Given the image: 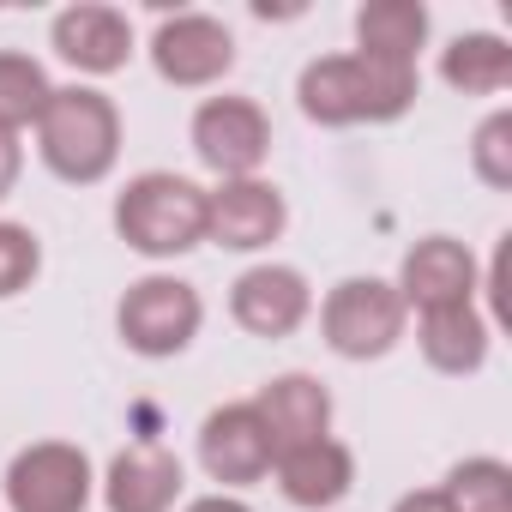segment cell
<instances>
[{"label": "cell", "instance_id": "1", "mask_svg": "<svg viewBox=\"0 0 512 512\" xmlns=\"http://www.w3.org/2000/svg\"><path fill=\"white\" fill-rule=\"evenodd\" d=\"M296 103L320 127H380L398 121L416 103V67L380 61V55H320L296 79Z\"/></svg>", "mask_w": 512, "mask_h": 512}, {"label": "cell", "instance_id": "2", "mask_svg": "<svg viewBox=\"0 0 512 512\" xmlns=\"http://www.w3.org/2000/svg\"><path fill=\"white\" fill-rule=\"evenodd\" d=\"M37 151L67 187H97L121 157V109L97 85H55L37 115Z\"/></svg>", "mask_w": 512, "mask_h": 512}, {"label": "cell", "instance_id": "3", "mask_svg": "<svg viewBox=\"0 0 512 512\" xmlns=\"http://www.w3.org/2000/svg\"><path fill=\"white\" fill-rule=\"evenodd\" d=\"M115 235L145 260H175L205 241V187L175 169H145L115 199Z\"/></svg>", "mask_w": 512, "mask_h": 512}, {"label": "cell", "instance_id": "4", "mask_svg": "<svg viewBox=\"0 0 512 512\" xmlns=\"http://www.w3.org/2000/svg\"><path fill=\"white\" fill-rule=\"evenodd\" d=\"M404 326H410V308L386 278H344L320 302V338L344 362H374V356L398 350Z\"/></svg>", "mask_w": 512, "mask_h": 512}, {"label": "cell", "instance_id": "5", "mask_svg": "<svg viewBox=\"0 0 512 512\" xmlns=\"http://www.w3.org/2000/svg\"><path fill=\"white\" fill-rule=\"evenodd\" d=\"M115 326H121V344H127L133 356L163 362V356H181V350L199 338L205 302H199V290H193L187 278L151 272V278L127 284V296H121V308H115Z\"/></svg>", "mask_w": 512, "mask_h": 512}, {"label": "cell", "instance_id": "6", "mask_svg": "<svg viewBox=\"0 0 512 512\" xmlns=\"http://www.w3.org/2000/svg\"><path fill=\"white\" fill-rule=\"evenodd\" d=\"M193 157L217 181H247L272 157V121L253 97H205L193 109Z\"/></svg>", "mask_w": 512, "mask_h": 512}, {"label": "cell", "instance_id": "7", "mask_svg": "<svg viewBox=\"0 0 512 512\" xmlns=\"http://www.w3.org/2000/svg\"><path fill=\"white\" fill-rule=\"evenodd\" d=\"M7 512H85L91 506V458L73 440H37L7 464Z\"/></svg>", "mask_w": 512, "mask_h": 512}, {"label": "cell", "instance_id": "8", "mask_svg": "<svg viewBox=\"0 0 512 512\" xmlns=\"http://www.w3.org/2000/svg\"><path fill=\"white\" fill-rule=\"evenodd\" d=\"M151 67H157L163 85L205 91V85H217L235 67V37L211 13H169L151 31Z\"/></svg>", "mask_w": 512, "mask_h": 512}, {"label": "cell", "instance_id": "9", "mask_svg": "<svg viewBox=\"0 0 512 512\" xmlns=\"http://www.w3.org/2000/svg\"><path fill=\"white\" fill-rule=\"evenodd\" d=\"M290 205L272 181L247 175V181H217L205 193V241L229 247V253H260L284 235Z\"/></svg>", "mask_w": 512, "mask_h": 512}, {"label": "cell", "instance_id": "10", "mask_svg": "<svg viewBox=\"0 0 512 512\" xmlns=\"http://www.w3.org/2000/svg\"><path fill=\"white\" fill-rule=\"evenodd\" d=\"M404 308L416 314H434V308H464L476 302L482 290V272H476V253L452 235H422L410 253H404V266H398V284Z\"/></svg>", "mask_w": 512, "mask_h": 512}, {"label": "cell", "instance_id": "11", "mask_svg": "<svg viewBox=\"0 0 512 512\" xmlns=\"http://www.w3.org/2000/svg\"><path fill=\"white\" fill-rule=\"evenodd\" d=\"M199 464L211 482L223 488H247V482H266L278 464V446L266 434V422L253 416V404H223L199 422Z\"/></svg>", "mask_w": 512, "mask_h": 512}, {"label": "cell", "instance_id": "12", "mask_svg": "<svg viewBox=\"0 0 512 512\" xmlns=\"http://www.w3.org/2000/svg\"><path fill=\"white\" fill-rule=\"evenodd\" d=\"M49 43L67 67H79L91 79H109L133 61V19L121 7H103V0H79V7L55 13Z\"/></svg>", "mask_w": 512, "mask_h": 512}, {"label": "cell", "instance_id": "13", "mask_svg": "<svg viewBox=\"0 0 512 512\" xmlns=\"http://www.w3.org/2000/svg\"><path fill=\"white\" fill-rule=\"evenodd\" d=\"M229 314L253 338H290L314 314V290L296 266H253L229 290Z\"/></svg>", "mask_w": 512, "mask_h": 512}, {"label": "cell", "instance_id": "14", "mask_svg": "<svg viewBox=\"0 0 512 512\" xmlns=\"http://www.w3.org/2000/svg\"><path fill=\"white\" fill-rule=\"evenodd\" d=\"M181 488H187L181 458L157 440H139V446L115 452V464L103 476V506L109 512H175Z\"/></svg>", "mask_w": 512, "mask_h": 512}, {"label": "cell", "instance_id": "15", "mask_svg": "<svg viewBox=\"0 0 512 512\" xmlns=\"http://www.w3.org/2000/svg\"><path fill=\"white\" fill-rule=\"evenodd\" d=\"M247 404H253V416L266 422V434H272L278 452L332 434V392L314 374H278V380L260 386V398H247Z\"/></svg>", "mask_w": 512, "mask_h": 512}, {"label": "cell", "instance_id": "16", "mask_svg": "<svg viewBox=\"0 0 512 512\" xmlns=\"http://www.w3.org/2000/svg\"><path fill=\"white\" fill-rule=\"evenodd\" d=\"M272 470H278V488H284L290 506L326 512V506H338V500L350 494V482H356V452L326 434V440H308V446L278 452Z\"/></svg>", "mask_w": 512, "mask_h": 512}, {"label": "cell", "instance_id": "17", "mask_svg": "<svg viewBox=\"0 0 512 512\" xmlns=\"http://www.w3.org/2000/svg\"><path fill=\"white\" fill-rule=\"evenodd\" d=\"M488 320L476 314V302H464V308H434V314H422V326H416V344H422V356H428V368L434 374H476L482 362H488Z\"/></svg>", "mask_w": 512, "mask_h": 512}, {"label": "cell", "instance_id": "18", "mask_svg": "<svg viewBox=\"0 0 512 512\" xmlns=\"http://www.w3.org/2000/svg\"><path fill=\"white\" fill-rule=\"evenodd\" d=\"M422 43H428V7L422 0H368L356 13V55L416 67Z\"/></svg>", "mask_w": 512, "mask_h": 512}, {"label": "cell", "instance_id": "19", "mask_svg": "<svg viewBox=\"0 0 512 512\" xmlns=\"http://www.w3.org/2000/svg\"><path fill=\"white\" fill-rule=\"evenodd\" d=\"M440 79L464 97H500L512 85V43L494 31H464L452 49H440Z\"/></svg>", "mask_w": 512, "mask_h": 512}, {"label": "cell", "instance_id": "20", "mask_svg": "<svg viewBox=\"0 0 512 512\" xmlns=\"http://www.w3.org/2000/svg\"><path fill=\"white\" fill-rule=\"evenodd\" d=\"M49 73H43V61H31V55H19V49H0V133H25V127H37V115H43V103H49Z\"/></svg>", "mask_w": 512, "mask_h": 512}, {"label": "cell", "instance_id": "21", "mask_svg": "<svg viewBox=\"0 0 512 512\" xmlns=\"http://www.w3.org/2000/svg\"><path fill=\"white\" fill-rule=\"evenodd\" d=\"M446 512H512V470L500 458H464L440 482Z\"/></svg>", "mask_w": 512, "mask_h": 512}, {"label": "cell", "instance_id": "22", "mask_svg": "<svg viewBox=\"0 0 512 512\" xmlns=\"http://www.w3.org/2000/svg\"><path fill=\"white\" fill-rule=\"evenodd\" d=\"M470 169H476L482 187H494V193L512 187V115H506V109H494V115L476 127V139H470Z\"/></svg>", "mask_w": 512, "mask_h": 512}, {"label": "cell", "instance_id": "23", "mask_svg": "<svg viewBox=\"0 0 512 512\" xmlns=\"http://www.w3.org/2000/svg\"><path fill=\"white\" fill-rule=\"evenodd\" d=\"M43 272V241L25 223H0V302H13L19 290H31Z\"/></svg>", "mask_w": 512, "mask_h": 512}, {"label": "cell", "instance_id": "24", "mask_svg": "<svg viewBox=\"0 0 512 512\" xmlns=\"http://www.w3.org/2000/svg\"><path fill=\"white\" fill-rule=\"evenodd\" d=\"M19 169H25V145L13 133H0V199L19 187Z\"/></svg>", "mask_w": 512, "mask_h": 512}, {"label": "cell", "instance_id": "25", "mask_svg": "<svg viewBox=\"0 0 512 512\" xmlns=\"http://www.w3.org/2000/svg\"><path fill=\"white\" fill-rule=\"evenodd\" d=\"M392 512H446V500H440V488H410Z\"/></svg>", "mask_w": 512, "mask_h": 512}, {"label": "cell", "instance_id": "26", "mask_svg": "<svg viewBox=\"0 0 512 512\" xmlns=\"http://www.w3.org/2000/svg\"><path fill=\"white\" fill-rule=\"evenodd\" d=\"M187 512H253V506L235 494H199V500H187Z\"/></svg>", "mask_w": 512, "mask_h": 512}]
</instances>
